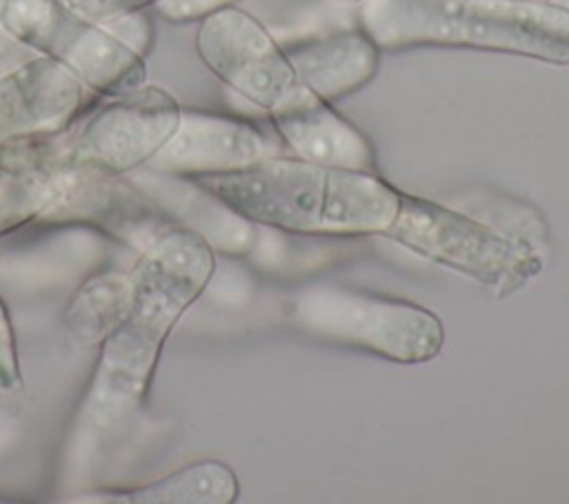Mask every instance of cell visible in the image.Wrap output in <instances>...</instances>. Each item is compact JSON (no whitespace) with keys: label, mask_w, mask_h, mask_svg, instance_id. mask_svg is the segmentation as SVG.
<instances>
[{"label":"cell","mask_w":569,"mask_h":504,"mask_svg":"<svg viewBox=\"0 0 569 504\" xmlns=\"http://www.w3.org/2000/svg\"><path fill=\"white\" fill-rule=\"evenodd\" d=\"M193 182L236 215L291 233H385L400 202V191L373 171L322 167L293 155L198 173Z\"/></svg>","instance_id":"obj_1"},{"label":"cell","mask_w":569,"mask_h":504,"mask_svg":"<svg viewBox=\"0 0 569 504\" xmlns=\"http://www.w3.org/2000/svg\"><path fill=\"white\" fill-rule=\"evenodd\" d=\"M360 27L382 49L467 47L569 64V9L536 0H362Z\"/></svg>","instance_id":"obj_2"},{"label":"cell","mask_w":569,"mask_h":504,"mask_svg":"<svg viewBox=\"0 0 569 504\" xmlns=\"http://www.w3.org/2000/svg\"><path fill=\"white\" fill-rule=\"evenodd\" d=\"M436 264L453 269L507 298L542 271V258L525 242L427 198L400 191L393 222L382 233Z\"/></svg>","instance_id":"obj_3"},{"label":"cell","mask_w":569,"mask_h":504,"mask_svg":"<svg viewBox=\"0 0 569 504\" xmlns=\"http://www.w3.org/2000/svg\"><path fill=\"white\" fill-rule=\"evenodd\" d=\"M291 315L309 335L400 364L429 362L445 344V326L433 311L345 284L320 282L302 289Z\"/></svg>","instance_id":"obj_4"},{"label":"cell","mask_w":569,"mask_h":504,"mask_svg":"<svg viewBox=\"0 0 569 504\" xmlns=\"http://www.w3.org/2000/svg\"><path fill=\"white\" fill-rule=\"evenodd\" d=\"M202 62L236 93L269 109L291 84L293 69L276 38L238 7H222L202 18L198 29Z\"/></svg>","instance_id":"obj_5"},{"label":"cell","mask_w":569,"mask_h":504,"mask_svg":"<svg viewBox=\"0 0 569 504\" xmlns=\"http://www.w3.org/2000/svg\"><path fill=\"white\" fill-rule=\"evenodd\" d=\"M267 111L293 158L351 171L373 169V149L365 133L316 91L296 82Z\"/></svg>","instance_id":"obj_6"},{"label":"cell","mask_w":569,"mask_h":504,"mask_svg":"<svg viewBox=\"0 0 569 504\" xmlns=\"http://www.w3.org/2000/svg\"><path fill=\"white\" fill-rule=\"evenodd\" d=\"M271 155L280 149L256 124L213 113H180L178 129L158 151L169 169L191 175L236 171Z\"/></svg>","instance_id":"obj_7"},{"label":"cell","mask_w":569,"mask_h":504,"mask_svg":"<svg viewBox=\"0 0 569 504\" xmlns=\"http://www.w3.org/2000/svg\"><path fill=\"white\" fill-rule=\"evenodd\" d=\"M178 122L180 109L164 91L151 89L131 93L107 107L91 127H87L82 147L104 167L127 169L158 153L178 129Z\"/></svg>","instance_id":"obj_8"},{"label":"cell","mask_w":569,"mask_h":504,"mask_svg":"<svg viewBox=\"0 0 569 504\" xmlns=\"http://www.w3.org/2000/svg\"><path fill=\"white\" fill-rule=\"evenodd\" d=\"M282 51L296 82L329 102L367 84L380 60V47L362 27L300 40Z\"/></svg>","instance_id":"obj_9"},{"label":"cell","mask_w":569,"mask_h":504,"mask_svg":"<svg viewBox=\"0 0 569 504\" xmlns=\"http://www.w3.org/2000/svg\"><path fill=\"white\" fill-rule=\"evenodd\" d=\"M80 87L71 71L33 62L0 84V135L24 127H42L64 118L78 102Z\"/></svg>","instance_id":"obj_10"},{"label":"cell","mask_w":569,"mask_h":504,"mask_svg":"<svg viewBox=\"0 0 569 504\" xmlns=\"http://www.w3.org/2000/svg\"><path fill=\"white\" fill-rule=\"evenodd\" d=\"M236 497H238L236 473L222 462H200L147 488L133 491V495H129L127 500L229 504Z\"/></svg>","instance_id":"obj_11"},{"label":"cell","mask_w":569,"mask_h":504,"mask_svg":"<svg viewBox=\"0 0 569 504\" xmlns=\"http://www.w3.org/2000/svg\"><path fill=\"white\" fill-rule=\"evenodd\" d=\"M60 22L56 0H0V27L36 47H44Z\"/></svg>","instance_id":"obj_12"},{"label":"cell","mask_w":569,"mask_h":504,"mask_svg":"<svg viewBox=\"0 0 569 504\" xmlns=\"http://www.w3.org/2000/svg\"><path fill=\"white\" fill-rule=\"evenodd\" d=\"M73 16L87 22H104L124 13H133L144 4L162 0H60Z\"/></svg>","instance_id":"obj_13"},{"label":"cell","mask_w":569,"mask_h":504,"mask_svg":"<svg viewBox=\"0 0 569 504\" xmlns=\"http://www.w3.org/2000/svg\"><path fill=\"white\" fill-rule=\"evenodd\" d=\"M236 0H162L158 7L171 20L204 18L222 7H231Z\"/></svg>","instance_id":"obj_14"},{"label":"cell","mask_w":569,"mask_h":504,"mask_svg":"<svg viewBox=\"0 0 569 504\" xmlns=\"http://www.w3.org/2000/svg\"><path fill=\"white\" fill-rule=\"evenodd\" d=\"M16 384H18V373H16L11 329L0 304V389H16Z\"/></svg>","instance_id":"obj_15"},{"label":"cell","mask_w":569,"mask_h":504,"mask_svg":"<svg viewBox=\"0 0 569 504\" xmlns=\"http://www.w3.org/2000/svg\"><path fill=\"white\" fill-rule=\"evenodd\" d=\"M553 4H560V7H565V9H569V0H551Z\"/></svg>","instance_id":"obj_16"},{"label":"cell","mask_w":569,"mask_h":504,"mask_svg":"<svg viewBox=\"0 0 569 504\" xmlns=\"http://www.w3.org/2000/svg\"><path fill=\"white\" fill-rule=\"evenodd\" d=\"M342 2H356V4H360L362 0H342Z\"/></svg>","instance_id":"obj_17"},{"label":"cell","mask_w":569,"mask_h":504,"mask_svg":"<svg viewBox=\"0 0 569 504\" xmlns=\"http://www.w3.org/2000/svg\"><path fill=\"white\" fill-rule=\"evenodd\" d=\"M536 2H551V0H536Z\"/></svg>","instance_id":"obj_18"}]
</instances>
